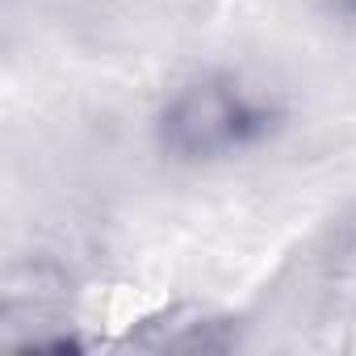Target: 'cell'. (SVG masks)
<instances>
[{"label":"cell","instance_id":"6da1fadb","mask_svg":"<svg viewBox=\"0 0 356 356\" xmlns=\"http://www.w3.org/2000/svg\"><path fill=\"white\" fill-rule=\"evenodd\" d=\"M285 126L289 105L268 80L243 67H202L163 92L151 138L168 163L218 168L264 151Z\"/></svg>","mask_w":356,"mask_h":356},{"label":"cell","instance_id":"7a4b0ae2","mask_svg":"<svg viewBox=\"0 0 356 356\" xmlns=\"http://www.w3.org/2000/svg\"><path fill=\"white\" fill-rule=\"evenodd\" d=\"M314 13H318L331 30L356 38V0H314Z\"/></svg>","mask_w":356,"mask_h":356}]
</instances>
